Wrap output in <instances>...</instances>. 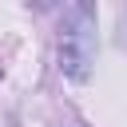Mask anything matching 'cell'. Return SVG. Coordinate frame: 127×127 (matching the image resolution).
I'll use <instances>...</instances> for the list:
<instances>
[{
  "instance_id": "6da1fadb",
  "label": "cell",
  "mask_w": 127,
  "mask_h": 127,
  "mask_svg": "<svg viewBox=\"0 0 127 127\" xmlns=\"http://www.w3.org/2000/svg\"><path fill=\"white\" fill-rule=\"evenodd\" d=\"M95 64V8L91 4H71L64 12L60 28V71L75 83L91 75Z\"/></svg>"
}]
</instances>
